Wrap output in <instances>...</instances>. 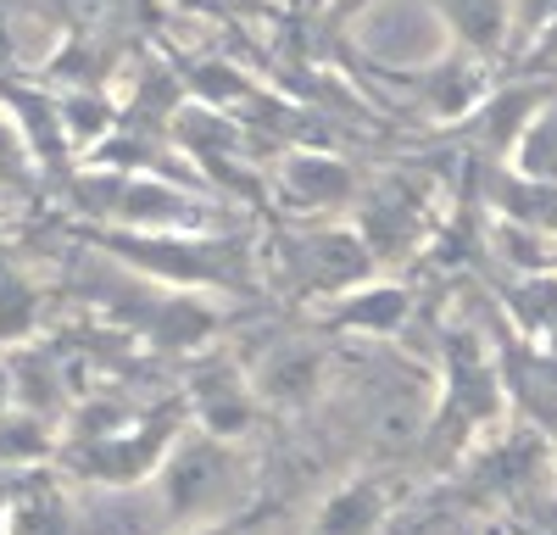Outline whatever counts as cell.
I'll list each match as a JSON object with an SVG mask.
<instances>
[{
	"label": "cell",
	"instance_id": "obj_14",
	"mask_svg": "<svg viewBox=\"0 0 557 535\" xmlns=\"http://www.w3.org/2000/svg\"><path fill=\"white\" fill-rule=\"evenodd\" d=\"M391 485L374 480V474H357L346 485H335L330 497L312 508V524L307 535H380L385 519H391Z\"/></svg>",
	"mask_w": 557,
	"mask_h": 535
},
{
	"label": "cell",
	"instance_id": "obj_2",
	"mask_svg": "<svg viewBox=\"0 0 557 535\" xmlns=\"http://www.w3.org/2000/svg\"><path fill=\"white\" fill-rule=\"evenodd\" d=\"M151 490H157V502H162V513L178 535H201V530L228 524L246 508L251 458L240 452V440L212 435L190 419V430H184L173 440V452L162 458Z\"/></svg>",
	"mask_w": 557,
	"mask_h": 535
},
{
	"label": "cell",
	"instance_id": "obj_5",
	"mask_svg": "<svg viewBox=\"0 0 557 535\" xmlns=\"http://www.w3.org/2000/svg\"><path fill=\"white\" fill-rule=\"evenodd\" d=\"M441 357L446 363L430 408V440H441L451 458H469L507 419V374L474 329H446Z\"/></svg>",
	"mask_w": 557,
	"mask_h": 535
},
{
	"label": "cell",
	"instance_id": "obj_21",
	"mask_svg": "<svg viewBox=\"0 0 557 535\" xmlns=\"http://www.w3.org/2000/svg\"><path fill=\"white\" fill-rule=\"evenodd\" d=\"M123 7H128V0H51V12L62 17V28L73 39H96V34L117 28Z\"/></svg>",
	"mask_w": 557,
	"mask_h": 535
},
{
	"label": "cell",
	"instance_id": "obj_23",
	"mask_svg": "<svg viewBox=\"0 0 557 535\" xmlns=\"http://www.w3.org/2000/svg\"><path fill=\"white\" fill-rule=\"evenodd\" d=\"M323 7H330V23H341V28H351L362 12H374L380 0H323Z\"/></svg>",
	"mask_w": 557,
	"mask_h": 535
},
{
	"label": "cell",
	"instance_id": "obj_20",
	"mask_svg": "<svg viewBox=\"0 0 557 535\" xmlns=\"http://www.w3.org/2000/svg\"><path fill=\"white\" fill-rule=\"evenodd\" d=\"M507 167H519L530 178H552V185H557V89L535 107V117L524 123V134H519L513 157H507Z\"/></svg>",
	"mask_w": 557,
	"mask_h": 535
},
{
	"label": "cell",
	"instance_id": "obj_13",
	"mask_svg": "<svg viewBox=\"0 0 557 535\" xmlns=\"http://www.w3.org/2000/svg\"><path fill=\"white\" fill-rule=\"evenodd\" d=\"M246 374H251L257 401H268V408H307L323 390V351L290 340V346L262 351V363H251Z\"/></svg>",
	"mask_w": 557,
	"mask_h": 535
},
{
	"label": "cell",
	"instance_id": "obj_26",
	"mask_svg": "<svg viewBox=\"0 0 557 535\" xmlns=\"http://www.w3.org/2000/svg\"><path fill=\"white\" fill-rule=\"evenodd\" d=\"M552 246H557V240H552Z\"/></svg>",
	"mask_w": 557,
	"mask_h": 535
},
{
	"label": "cell",
	"instance_id": "obj_11",
	"mask_svg": "<svg viewBox=\"0 0 557 535\" xmlns=\"http://www.w3.org/2000/svg\"><path fill=\"white\" fill-rule=\"evenodd\" d=\"M412 319V290L401 279H362L330 301H318V324L341 329V335H362V340H391L401 335Z\"/></svg>",
	"mask_w": 557,
	"mask_h": 535
},
{
	"label": "cell",
	"instance_id": "obj_3",
	"mask_svg": "<svg viewBox=\"0 0 557 535\" xmlns=\"http://www.w3.org/2000/svg\"><path fill=\"white\" fill-rule=\"evenodd\" d=\"M73 207L107 229H223V207L190 178L151 167H107L73 178Z\"/></svg>",
	"mask_w": 557,
	"mask_h": 535
},
{
	"label": "cell",
	"instance_id": "obj_6",
	"mask_svg": "<svg viewBox=\"0 0 557 535\" xmlns=\"http://www.w3.org/2000/svg\"><path fill=\"white\" fill-rule=\"evenodd\" d=\"M273 262H278V274L290 279V290L312 307L380 274V262H374V251H368V240L357 235L351 217L346 223L341 217L285 223V235H278V246H273Z\"/></svg>",
	"mask_w": 557,
	"mask_h": 535
},
{
	"label": "cell",
	"instance_id": "obj_7",
	"mask_svg": "<svg viewBox=\"0 0 557 535\" xmlns=\"http://www.w3.org/2000/svg\"><path fill=\"white\" fill-rule=\"evenodd\" d=\"M351 223L357 235L368 240L380 268H396L407 262L412 251H424L430 235L441 229L435 223V196L430 185H418L412 173H385L374 190H362L357 207H351Z\"/></svg>",
	"mask_w": 557,
	"mask_h": 535
},
{
	"label": "cell",
	"instance_id": "obj_4",
	"mask_svg": "<svg viewBox=\"0 0 557 535\" xmlns=\"http://www.w3.org/2000/svg\"><path fill=\"white\" fill-rule=\"evenodd\" d=\"M190 430V401H168L157 413H112L96 430L62 435V469L84 485H146L157 480L162 458L173 452V440Z\"/></svg>",
	"mask_w": 557,
	"mask_h": 535
},
{
	"label": "cell",
	"instance_id": "obj_1",
	"mask_svg": "<svg viewBox=\"0 0 557 535\" xmlns=\"http://www.w3.org/2000/svg\"><path fill=\"white\" fill-rule=\"evenodd\" d=\"M84 240L101 257L123 262L128 274L173 285V290H251L257 285L251 240L228 229H96L89 223Z\"/></svg>",
	"mask_w": 557,
	"mask_h": 535
},
{
	"label": "cell",
	"instance_id": "obj_25",
	"mask_svg": "<svg viewBox=\"0 0 557 535\" xmlns=\"http://www.w3.org/2000/svg\"><path fill=\"white\" fill-rule=\"evenodd\" d=\"M552 474H557V458H552Z\"/></svg>",
	"mask_w": 557,
	"mask_h": 535
},
{
	"label": "cell",
	"instance_id": "obj_19",
	"mask_svg": "<svg viewBox=\"0 0 557 535\" xmlns=\"http://www.w3.org/2000/svg\"><path fill=\"white\" fill-rule=\"evenodd\" d=\"M45 178V162L28 140V128L17 123V112L0 101V190L7 196H34Z\"/></svg>",
	"mask_w": 557,
	"mask_h": 535
},
{
	"label": "cell",
	"instance_id": "obj_12",
	"mask_svg": "<svg viewBox=\"0 0 557 535\" xmlns=\"http://www.w3.org/2000/svg\"><path fill=\"white\" fill-rule=\"evenodd\" d=\"M190 419L212 435H228L240 440L257 419V390H251V374H240V363H212L196 374L190 385Z\"/></svg>",
	"mask_w": 557,
	"mask_h": 535
},
{
	"label": "cell",
	"instance_id": "obj_8",
	"mask_svg": "<svg viewBox=\"0 0 557 535\" xmlns=\"http://www.w3.org/2000/svg\"><path fill=\"white\" fill-rule=\"evenodd\" d=\"M351 34L362 39V57L368 62H380V67H391L401 78L424 73L430 62H441L451 45H457L430 0H380L374 12H362L351 23Z\"/></svg>",
	"mask_w": 557,
	"mask_h": 535
},
{
	"label": "cell",
	"instance_id": "obj_16",
	"mask_svg": "<svg viewBox=\"0 0 557 535\" xmlns=\"http://www.w3.org/2000/svg\"><path fill=\"white\" fill-rule=\"evenodd\" d=\"M430 7L441 12L451 39L480 51V57L513 39V0H430Z\"/></svg>",
	"mask_w": 557,
	"mask_h": 535
},
{
	"label": "cell",
	"instance_id": "obj_27",
	"mask_svg": "<svg viewBox=\"0 0 557 535\" xmlns=\"http://www.w3.org/2000/svg\"><path fill=\"white\" fill-rule=\"evenodd\" d=\"M173 535H178V530H173Z\"/></svg>",
	"mask_w": 557,
	"mask_h": 535
},
{
	"label": "cell",
	"instance_id": "obj_24",
	"mask_svg": "<svg viewBox=\"0 0 557 535\" xmlns=\"http://www.w3.org/2000/svg\"><path fill=\"white\" fill-rule=\"evenodd\" d=\"M17 408V374H12V363L0 357V413H12Z\"/></svg>",
	"mask_w": 557,
	"mask_h": 535
},
{
	"label": "cell",
	"instance_id": "obj_9",
	"mask_svg": "<svg viewBox=\"0 0 557 535\" xmlns=\"http://www.w3.org/2000/svg\"><path fill=\"white\" fill-rule=\"evenodd\" d=\"M112 319L139 340H151L157 351H196L218 329V307L207 301V290H173L157 279H139L134 290L112 296Z\"/></svg>",
	"mask_w": 557,
	"mask_h": 535
},
{
	"label": "cell",
	"instance_id": "obj_10",
	"mask_svg": "<svg viewBox=\"0 0 557 535\" xmlns=\"http://www.w3.org/2000/svg\"><path fill=\"white\" fill-rule=\"evenodd\" d=\"M273 207L285 212L290 223H323V217H351L362 185L346 157L335 151H318V146H290L285 157H278L273 178Z\"/></svg>",
	"mask_w": 557,
	"mask_h": 535
},
{
	"label": "cell",
	"instance_id": "obj_22",
	"mask_svg": "<svg viewBox=\"0 0 557 535\" xmlns=\"http://www.w3.org/2000/svg\"><path fill=\"white\" fill-rule=\"evenodd\" d=\"M552 23H557V0H513V39L519 45H541Z\"/></svg>",
	"mask_w": 557,
	"mask_h": 535
},
{
	"label": "cell",
	"instance_id": "obj_18",
	"mask_svg": "<svg viewBox=\"0 0 557 535\" xmlns=\"http://www.w3.org/2000/svg\"><path fill=\"white\" fill-rule=\"evenodd\" d=\"M39 329V290L23 268L0 251V351L28 346Z\"/></svg>",
	"mask_w": 557,
	"mask_h": 535
},
{
	"label": "cell",
	"instance_id": "obj_17",
	"mask_svg": "<svg viewBox=\"0 0 557 535\" xmlns=\"http://www.w3.org/2000/svg\"><path fill=\"white\" fill-rule=\"evenodd\" d=\"M62 452V435L57 424L45 419L39 408H17L12 413H0V463H17V469H34L45 458H57Z\"/></svg>",
	"mask_w": 557,
	"mask_h": 535
},
{
	"label": "cell",
	"instance_id": "obj_15",
	"mask_svg": "<svg viewBox=\"0 0 557 535\" xmlns=\"http://www.w3.org/2000/svg\"><path fill=\"white\" fill-rule=\"evenodd\" d=\"M507 319L535 351H557V268L519 274V285L507 290Z\"/></svg>",
	"mask_w": 557,
	"mask_h": 535
}]
</instances>
